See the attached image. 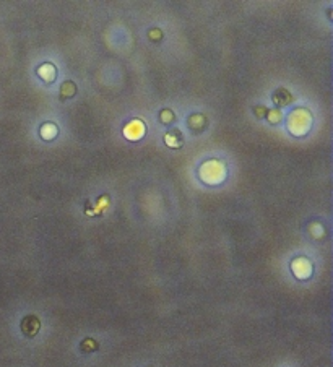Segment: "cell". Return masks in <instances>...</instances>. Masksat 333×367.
Returning a JSON list of instances; mask_svg holds the SVG:
<instances>
[{
    "label": "cell",
    "mask_w": 333,
    "mask_h": 367,
    "mask_svg": "<svg viewBox=\"0 0 333 367\" xmlns=\"http://www.w3.org/2000/svg\"><path fill=\"white\" fill-rule=\"evenodd\" d=\"M39 134L44 140H54L57 137V126L52 122H46L44 126L39 129Z\"/></svg>",
    "instance_id": "cell-10"
},
{
    "label": "cell",
    "mask_w": 333,
    "mask_h": 367,
    "mask_svg": "<svg viewBox=\"0 0 333 367\" xmlns=\"http://www.w3.org/2000/svg\"><path fill=\"white\" fill-rule=\"evenodd\" d=\"M187 126L193 132H202L207 127V117L204 114H192L187 119Z\"/></svg>",
    "instance_id": "cell-9"
},
{
    "label": "cell",
    "mask_w": 333,
    "mask_h": 367,
    "mask_svg": "<svg viewBox=\"0 0 333 367\" xmlns=\"http://www.w3.org/2000/svg\"><path fill=\"white\" fill-rule=\"evenodd\" d=\"M272 99L278 107H285L288 104H291L294 98H293V94L286 90V88H278V90L272 94Z\"/></svg>",
    "instance_id": "cell-6"
},
{
    "label": "cell",
    "mask_w": 333,
    "mask_h": 367,
    "mask_svg": "<svg viewBox=\"0 0 333 367\" xmlns=\"http://www.w3.org/2000/svg\"><path fill=\"white\" fill-rule=\"evenodd\" d=\"M267 119L270 124H280L283 119V114H281L280 109H269V114H267Z\"/></svg>",
    "instance_id": "cell-13"
},
{
    "label": "cell",
    "mask_w": 333,
    "mask_h": 367,
    "mask_svg": "<svg viewBox=\"0 0 333 367\" xmlns=\"http://www.w3.org/2000/svg\"><path fill=\"white\" fill-rule=\"evenodd\" d=\"M254 114L258 117V119H263V117H267V114H269V109L263 107V106H255L254 107Z\"/></svg>",
    "instance_id": "cell-16"
},
{
    "label": "cell",
    "mask_w": 333,
    "mask_h": 367,
    "mask_svg": "<svg viewBox=\"0 0 333 367\" xmlns=\"http://www.w3.org/2000/svg\"><path fill=\"white\" fill-rule=\"evenodd\" d=\"M148 38L151 41H161L163 39V31L161 29H158V28H153V29H150V33H148Z\"/></svg>",
    "instance_id": "cell-14"
},
{
    "label": "cell",
    "mask_w": 333,
    "mask_h": 367,
    "mask_svg": "<svg viewBox=\"0 0 333 367\" xmlns=\"http://www.w3.org/2000/svg\"><path fill=\"white\" fill-rule=\"evenodd\" d=\"M164 142L171 148H180L184 143V135L179 129H171L168 134L164 135Z\"/></svg>",
    "instance_id": "cell-7"
},
{
    "label": "cell",
    "mask_w": 333,
    "mask_h": 367,
    "mask_svg": "<svg viewBox=\"0 0 333 367\" xmlns=\"http://www.w3.org/2000/svg\"><path fill=\"white\" fill-rule=\"evenodd\" d=\"M77 93V86L74 82H65L60 88V93H59V98L63 101V99H69L72 98L74 94Z\"/></svg>",
    "instance_id": "cell-11"
},
{
    "label": "cell",
    "mask_w": 333,
    "mask_h": 367,
    "mask_svg": "<svg viewBox=\"0 0 333 367\" xmlns=\"http://www.w3.org/2000/svg\"><path fill=\"white\" fill-rule=\"evenodd\" d=\"M291 270H293V273L299 278V280H306V278H309L310 273H312V265H310V262L307 259L299 257V259L293 260Z\"/></svg>",
    "instance_id": "cell-3"
},
{
    "label": "cell",
    "mask_w": 333,
    "mask_h": 367,
    "mask_svg": "<svg viewBox=\"0 0 333 367\" xmlns=\"http://www.w3.org/2000/svg\"><path fill=\"white\" fill-rule=\"evenodd\" d=\"M159 120H161L163 124H166V126H169V124H172L176 120V115L171 109H163V111L159 112Z\"/></svg>",
    "instance_id": "cell-12"
},
{
    "label": "cell",
    "mask_w": 333,
    "mask_h": 367,
    "mask_svg": "<svg viewBox=\"0 0 333 367\" xmlns=\"http://www.w3.org/2000/svg\"><path fill=\"white\" fill-rule=\"evenodd\" d=\"M96 348H98L96 341H95V340H91V338L85 340V341L82 343V349H83V351H95Z\"/></svg>",
    "instance_id": "cell-15"
},
{
    "label": "cell",
    "mask_w": 333,
    "mask_h": 367,
    "mask_svg": "<svg viewBox=\"0 0 333 367\" xmlns=\"http://www.w3.org/2000/svg\"><path fill=\"white\" fill-rule=\"evenodd\" d=\"M38 75H39V78L44 80L46 83H52L55 80L57 70L52 64H42L38 67Z\"/></svg>",
    "instance_id": "cell-8"
},
{
    "label": "cell",
    "mask_w": 333,
    "mask_h": 367,
    "mask_svg": "<svg viewBox=\"0 0 333 367\" xmlns=\"http://www.w3.org/2000/svg\"><path fill=\"white\" fill-rule=\"evenodd\" d=\"M39 328H41V322L36 315H26V317L21 320V332H23L26 336H30V338L38 335Z\"/></svg>",
    "instance_id": "cell-4"
},
{
    "label": "cell",
    "mask_w": 333,
    "mask_h": 367,
    "mask_svg": "<svg viewBox=\"0 0 333 367\" xmlns=\"http://www.w3.org/2000/svg\"><path fill=\"white\" fill-rule=\"evenodd\" d=\"M312 117L307 109H296L288 117V129L293 135H304L310 129Z\"/></svg>",
    "instance_id": "cell-1"
},
{
    "label": "cell",
    "mask_w": 333,
    "mask_h": 367,
    "mask_svg": "<svg viewBox=\"0 0 333 367\" xmlns=\"http://www.w3.org/2000/svg\"><path fill=\"white\" fill-rule=\"evenodd\" d=\"M124 135L128 140H140L145 135V126L142 120H132L124 127Z\"/></svg>",
    "instance_id": "cell-5"
},
{
    "label": "cell",
    "mask_w": 333,
    "mask_h": 367,
    "mask_svg": "<svg viewBox=\"0 0 333 367\" xmlns=\"http://www.w3.org/2000/svg\"><path fill=\"white\" fill-rule=\"evenodd\" d=\"M226 167L221 161H208L200 167V177L208 184H216L224 179Z\"/></svg>",
    "instance_id": "cell-2"
}]
</instances>
